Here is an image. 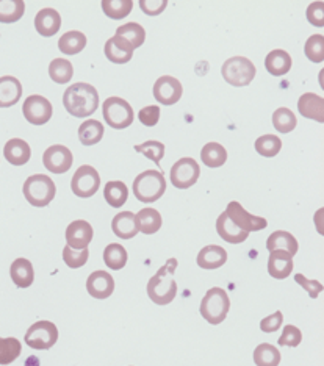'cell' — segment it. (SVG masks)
Listing matches in <instances>:
<instances>
[{
	"label": "cell",
	"instance_id": "6da1fadb",
	"mask_svg": "<svg viewBox=\"0 0 324 366\" xmlns=\"http://www.w3.org/2000/svg\"><path fill=\"white\" fill-rule=\"evenodd\" d=\"M63 105L74 118H88L99 108V93L89 83H75L63 94Z\"/></svg>",
	"mask_w": 324,
	"mask_h": 366
},
{
	"label": "cell",
	"instance_id": "7a4b0ae2",
	"mask_svg": "<svg viewBox=\"0 0 324 366\" xmlns=\"http://www.w3.org/2000/svg\"><path fill=\"white\" fill-rule=\"evenodd\" d=\"M177 265L176 259H170L147 282V296L154 304L168 305L176 299L177 282L174 279V273H176Z\"/></svg>",
	"mask_w": 324,
	"mask_h": 366
},
{
	"label": "cell",
	"instance_id": "3957f363",
	"mask_svg": "<svg viewBox=\"0 0 324 366\" xmlns=\"http://www.w3.org/2000/svg\"><path fill=\"white\" fill-rule=\"evenodd\" d=\"M166 181L160 171L149 169L141 172L133 182V195L142 204H154L165 195Z\"/></svg>",
	"mask_w": 324,
	"mask_h": 366
},
{
	"label": "cell",
	"instance_id": "277c9868",
	"mask_svg": "<svg viewBox=\"0 0 324 366\" xmlns=\"http://www.w3.org/2000/svg\"><path fill=\"white\" fill-rule=\"evenodd\" d=\"M230 308V299L228 296V291H224L223 288L215 287L210 288L205 293V296L200 300V314L202 318L213 326L221 324L226 319Z\"/></svg>",
	"mask_w": 324,
	"mask_h": 366
},
{
	"label": "cell",
	"instance_id": "5b68a950",
	"mask_svg": "<svg viewBox=\"0 0 324 366\" xmlns=\"http://www.w3.org/2000/svg\"><path fill=\"white\" fill-rule=\"evenodd\" d=\"M22 192L27 202L34 207H47L57 195V186L50 177L35 174L25 181Z\"/></svg>",
	"mask_w": 324,
	"mask_h": 366
},
{
	"label": "cell",
	"instance_id": "8992f818",
	"mask_svg": "<svg viewBox=\"0 0 324 366\" xmlns=\"http://www.w3.org/2000/svg\"><path fill=\"white\" fill-rule=\"evenodd\" d=\"M257 69L246 56H232L221 68L223 79L232 86H248L254 80Z\"/></svg>",
	"mask_w": 324,
	"mask_h": 366
},
{
	"label": "cell",
	"instance_id": "52a82bcc",
	"mask_svg": "<svg viewBox=\"0 0 324 366\" xmlns=\"http://www.w3.org/2000/svg\"><path fill=\"white\" fill-rule=\"evenodd\" d=\"M102 114L107 124L115 130H122L132 125L135 113L132 105L121 98H108L102 104Z\"/></svg>",
	"mask_w": 324,
	"mask_h": 366
},
{
	"label": "cell",
	"instance_id": "ba28073f",
	"mask_svg": "<svg viewBox=\"0 0 324 366\" xmlns=\"http://www.w3.org/2000/svg\"><path fill=\"white\" fill-rule=\"evenodd\" d=\"M29 348L38 351H47L58 342V329L52 321H38L30 326L24 337Z\"/></svg>",
	"mask_w": 324,
	"mask_h": 366
},
{
	"label": "cell",
	"instance_id": "9c48e42d",
	"mask_svg": "<svg viewBox=\"0 0 324 366\" xmlns=\"http://www.w3.org/2000/svg\"><path fill=\"white\" fill-rule=\"evenodd\" d=\"M101 188V176L93 166L83 165L74 172L73 181H71V190L75 196L82 199L93 197Z\"/></svg>",
	"mask_w": 324,
	"mask_h": 366
},
{
	"label": "cell",
	"instance_id": "30bf717a",
	"mask_svg": "<svg viewBox=\"0 0 324 366\" xmlns=\"http://www.w3.org/2000/svg\"><path fill=\"white\" fill-rule=\"evenodd\" d=\"M200 176V168L194 158H180L171 168V183L177 190H188L196 185Z\"/></svg>",
	"mask_w": 324,
	"mask_h": 366
},
{
	"label": "cell",
	"instance_id": "8fae6325",
	"mask_svg": "<svg viewBox=\"0 0 324 366\" xmlns=\"http://www.w3.org/2000/svg\"><path fill=\"white\" fill-rule=\"evenodd\" d=\"M22 113H24V118L27 119L30 124L44 125L50 121L54 108H52L50 100L44 98V96L34 94L25 99L22 105Z\"/></svg>",
	"mask_w": 324,
	"mask_h": 366
},
{
	"label": "cell",
	"instance_id": "7c38bea8",
	"mask_svg": "<svg viewBox=\"0 0 324 366\" xmlns=\"http://www.w3.org/2000/svg\"><path fill=\"white\" fill-rule=\"evenodd\" d=\"M224 213L229 216V220L235 224L237 227H240L248 234L258 232V230H263L268 226V221L265 220V218L248 213V211L243 208V205L237 201H232L228 205V208H226Z\"/></svg>",
	"mask_w": 324,
	"mask_h": 366
},
{
	"label": "cell",
	"instance_id": "4fadbf2b",
	"mask_svg": "<svg viewBox=\"0 0 324 366\" xmlns=\"http://www.w3.org/2000/svg\"><path fill=\"white\" fill-rule=\"evenodd\" d=\"M154 98L161 105H174L177 104L184 94L182 83L171 75H163L157 79L152 88Z\"/></svg>",
	"mask_w": 324,
	"mask_h": 366
},
{
	"label": "cell",
	"instance_id": "5bb4252c",
	"mask_svg": "<svg viewBox=\"0 0 324 366\" xmlns=\"http://www.w3.org/2000/svg\"><path fill=\"white\" fill-rule=\"evenodd\" d=\"M73 162H74L73 152H71L66 146H61V144L50 146L43 155V163L52 174H64V172H68L71 169Z\"/></svg>",
	"mask_w": 324,
	"mask_h": 366
},
{
	"label": "cell",
	"instance_id": "9a60e30c",
	"mask_svg": "<svg viewBox=\"0 0 324 366\" xmlns=\"http://www.w3.org/2000/svg\"><path fill=\"white\" fill-rule=\"evenodd\" d=\"M93 235H94V230L88 221H83V220L73 221L66 229L68 246L75 250L88 249L89 243L93 240Z\"/></svg>",
	"mask_w": 324,
	"mask_h": 366
},
{
	"label": "cell",
	"instance_id": "2e32d148",
	"mask_svg": "<svg viewBox=\"0 0 324 366\" xmlns=\"http://www.w3.org/2000/svg\"><path fill=\"white\" fill-rule=\"evenodd\" d=\"M87 290L94 299H107L115 291V279L107 271H94L87 280Z\"/></svg>",
	"mask_w": 324,
	"mask_h": 366
},
{
	"label": "cell",
	"instance_id": "e0dca14e",
	"mask_svg": "<svg viewBox=\"0 0 324 366\" xmlns=\"http://www.w3.org/2000/svg\"><path fill=\"white\" fill-rule=\"evenodd\" d=\"M293 257L285 250H273L268 259V274L273 279L284 280L293 271Z\"/></svg>",
	"mask_w": 324,
	"mask_h": 366
},
{
	"label": "cell",
	"instance_id": "ac0fdd59",
	"mask_svg": "<svg viewBox=\"0 0 324 366\" xmlns=\"http://www.w3.org/2000/svg\"><path fill=\"white\" fill-rule=\"evenodd\" d=\"M297 110L304 118L324 122V99L318 94L306 93L297 100Z\"/></svg>",
	"mask_w": 324,
	"mask_h": 366
},
{
	"label": "cell",
	"instance_id": "d6986e66",
	"mask_svg": "<svg viewBox=\"0 0 324 366\" xmlns=\"http://www.w3.org/2000/svg\"><path fill=\"white\" fill-rule=\"evenodd\" d=\"M3 157L13 166H24L29 163L31 151L27 141L21 138H13L3 147Z\"/></svg>",
	"mask_w": 324,
	"mask_h": 366
},
{
	"label": "cell",
	"instance_id": "ffe728a7",
	"mask_svg": "<svg viewBox=\"0 0 324 366\" xmlns=\"http://www.w3.org/2000/svg\"><path fill=\"white\" fill-rule=\"evenodd\" d=\"M22 98V85L16 77H0V108L16 105Z\"/></svg>",
	"mask_w": 324,
	"mask_h": 366
},
{
	"label": "cell",
	"instance_id": "44dd1931",
	"mask_svg": "<svg viewBox=\"0 0 324 366\" xmlns=\"http://www.w3.org/2000/svg\"><path fill=\"white\" fill-rule=\"evenodd\" d=\"M61 27L60 13L54 8H44L35 17V29L41 36H54Z\"/></svg>",
	"mask_w": 324,
	"mask_h": 366
},
{
	"label": "cell",
	"instance_id": "7402d4cb",
	"mask_svg": "<svg viewBox=\"0 0 324 366\" xmlns=\"http://www.w3.org/2000/svg\"><path fill=\"white\" fill-rule=\"evenodd\" d=\"M196 261L198 266L202 269H218L224 266L226 261H228V252H226V249L221 246L210 244V246L200 249Z\"/></svg>",
	"mask_w": 324,
	"mask_h": 366
},
{
	"label": "cell",
	"instance_id": "603a6c76",
	"mask_svg": "<svg viewBox=\"0 0 324 366\" xmlns=\"http://www.w3.org/2000/svg\"><path fill=\"white\" fill-rule=\"evenodd\" d=\"M105 56L115 64H126L132 60L133 49L122 38L112 36L105 43Z\"/></svg>",
	"mask_w": 324,
	"mask_h": 366
},
{
	"label": "cell",
	"instance_id": "cb8c5ba5",
	"mask_svg": "<svg viewBox=\"0 0 324 366\" xmlns=\"http://www.w3.org/2000/svg\"><path fill=\"white\" fill-rule=\"evenodd\" d=\"M11 280L17 288H29L35 280V271L31 261L27 259H16L10 266Z\"/></svg>",
	"mask_w": 324,
	"mask_h": 366
},
{
	"label": "cell",
	"instance_id": "d4e9b609",
	"mask_svg": "<svg viewBox=\"0 0 324 366\" xmlns=\"http://www.w3.org/2000/svg\"><path fill=\"white\" fill-rule=\"evenodd\" d=\"M113 234L118 236L119 240H132L137 236V221H135V213L132 211H121L116 215L112 221Z\"/></svg>",
	"mask_w": 324,
	"mask_h": 366
},
{
	"label": "cell",
	"instance_id": "484cf974",
	"mask_svg": "<svg viewBox=\"0 0 324 366\" xmlns=\"http://www.w3.org/2000/svg\"><path fill=\"white\" fill-rule=\"evenodd\" d=\"M216 232L224 241H228L230 244L243 243L248 240V236H249L248 232H244V230L237 227L235 224L229 220V216L226 215L224 211L218 216V220H216Z\"/></svg>",
	"mask_w": 324,
	"mask_h": 366
},
{
	"label": "cell",
	"instance_id": "4316f807",
	"mask_svg": "<svg viewBox=\"0 0 324 366\" xmlns=\"http://www.w3.org/2000/svg\"><path fill=\"white\" fill-rule=\"evenodd\" d=\"M267 249L270 252H273V250H285V252H288L291 257H295L297 254V249H300V244H297L296 238L290 232L276 230V232L268 236Z\"/></svg>",
	"mask_w": 324,
	"mask_h": 366
},
{
	"label": "cell",
	"instance_id": "83f0119b",
	"mask_svg": "<svg viewBox=\"0 0 324 366\" xmlns=\"http://www.w3.org/2000/svg\"><path fill=\"white\" fill-rule=\"evenodd\" d=\"M291 56L290 54L285 52L282 49L271 50L265 59V68H267L268 73L274 77H282L288 73L291 69Z\"/></svg>",
	"mask_w": 324,
	"mask_h": 366
},
{
	"label": "cell",
	"instance_id": "f1b7e54d",
	"mask_svg": "<svg viewBox=\"0 0 324 366\" xmlns=\"http://www.w3.org/2000/svg\"><path fill=\"white\" fill-rule=\"evenodd\" d=\"M135 221H137L138 232L145 235L157 234L161 229V215L155 208H142L138 215H135Z\"/></svg>",
	"mask_w": 324,
	"mask_h": 366
},
{
	"label": "cell",
	"instance_id": "f546056e",
	"mask_svg": "<svg viewBox=\"0 0 324 366\" xmlns=\"http://www.w3.org/2000/svg\"><path fill=\"white\" fill-rule=\"evenodd\" d=\"M87 46V36L82 31H68L60 40H58V49L64 55H77L80 54Z\"/></svg>",
	"mask_w": 324,
	"mask_h": 366
},
{
	"label": "cell",
	"instance_id": "4dcf8cb0",
	"mask_svg": "<svg viewBox=\"0 0 324 366\" xmlns=\"http://www.w3.org/2000/svg\"><path fill=\"white\" fill-rule=\"evenodd\" d=\"M103 197H105V201L110 207L113 208L122 207L128 199L127 185L121 181L107 182L105 188H103Z\"/></svg>",
	"mask_w": 324,
	"mask_h": 366
},
{
	"label": "cell",
	"instance_id": "1f68e13d",
	"mask_svg": "<svg viewBox=\"0 0 324 366\" xmlns=\"http://www.w3.org/2000/svg\"><path fill=\"white\" fill-rule=\"evenodd\" d=\"M200 158L209 168H219L228 162V152L219 143H207L200 151Z\"/></svg>",
	"mask_w": 324,
	"mask_h": 366
},
{
	"label": "cell",
	"instance_id": "d6a6232c",
	"mask_svg": "<svg viewBox=\"0 0 324 366\" xmlns=\"http://www.w3.org/2000/svg\"><path fill=\"white\" fill-rule=\"evenodd\" d=\"M118 38H122L126 43L131 44V47L135 50L140 46H142V43L146 40V31L137 22H128L121 25V27L116 30V35Z\"/></svg>",
	"mask_w": 324,
	"mask_h": 366
},
{
	"label": "cell",
	"instance_id": "836d02e7",
	"mask_svg": "<svg viewBox=\"0 0 324 366\" xmlns=\"http://www.w3.org/2000/svg\"><path fill=\"white\" fill-rule=\"evenodd\" d=\"M127 250L122 244L112 243L103 250V261H105V265L110 269H115V271H119V269L124 268L127 265Z\"/></svg>",
	"mask_w": 324,
	"mask_h": 366
},
{
	"label": "cell",
	"instance_id": "e575fe53",
	"mask_svg": "<svg viewBox=\"0 0 324 366\" xmlns=\"http://www.w3.org/2000/svg\"><path fill=\"white\" fill-rule=\"evenodd\" d=\"M103 137L102 122L96 119H88L79 127V139L83 146H94Z\"/></svg>",
	"mask_w": 324,
	"mask_h": 366
},
{
	"label": "cell",
	"instance_id": "d590c367",
	"mask_svg": "<svg viewBox=\"0 0 324 366\" xmlns=\"http://www.w3.org/2000/svg\"><path fill=\"white\" fill-rule=\"evenodd\" d=\"M25 13L24 0H0V22H17Z\"/></svg>",
	"mask_w": 324,
	"mask_h": 366
},
{
	"label": "cell",
	"instance_id": "8d00e7d4",
	"mask_svg": "<svg viewBox=\"0 0 324 366\" xmlns=\"http://www.w3.org/2000/svg\"><path fill=\"white\" fill-rule=\"evenodd\" d=\"M252 358H254V363L257 366H279V363H281V352L273 344L262 343L256 348Z\"/></svg>",
	"mask_w": 324,
	"mask_h": 366
},
{
	"label": "cell",
	"instance_id": "74e56055",
	"mask_svg": "<svg viewBox=\"0 0 324 366\" xmlns=\"http://www.w3.org/2000/svg\"><path fill=\"white\" fill-rule=\"evenodd\" d=\"M49 75L52 80L58 83V85H64V83H68L71 82V79H73L74 68L68 60L55 59L49 64Z\"/></svg>",
	"mask_w": 324,
	"mask_h": 366
},
{
	"label": "cell",
	"instance_id": "f35d334b",
	"mask_svg": "<svg viewBox=\"0 0 324 366\" xmlns=\"http://www.w3.org/2000/svg\"><path fill=\"white\" fill-rule=\"evenodd\" d=\"M22 344L17 338H0V365H10L21 356Z\"/></svg>",
	"mask_w": 324,
	"mask_h": 366
},
{
	"label": "cell",
	"instance_id": "ab89813d",
	"mask_svg": "<svg viewBox=\"0 0 324 366\" xmlns=\"http://www.w3.org/2000/svg\"><path fill=\"white\" fill-rule=\"evenodd\" d=\"M133 8L132 0H102V10L110 19H124Z\"/></svg>",
	"mask_w": 324,
	"mask_h": 366
},
{
	"label": "cell",
	"instance_id": "60d3db41",
	"mask_svg": "<svg viewBox=\"0 0 324 366\" xmlns=\"http://www.w3.org/2000/svg\"><path fill=\"white\" fill-rule=\"evenodd\" d=\"M297 124V119L295 116V113L288 110V108H277L273 113V125L279 133H290L291 130H295Z\"/></svg>",
	"mask_w": 324,
	"mask_h": 366
},
{
	"label": "cell",
	"instance_id": "b9f144b4",
	"mask_svg": "<svg viewBox=\"0 0 324 366\" xmlns=\"http://www.w3.org/2000/svg\"><path fill=\"white\" fill-rule=\"evenodd\" d=\"M282 149V139L276 137V135H263V137L257 138L256 141V151L260 153L262 157H276Z\"/></svg>",
	"mask_w": 324,
	"mask_h": 366
},
{
	"label": "cell",
	"instance_id": "7bdbcfd3",
	"mask_svg": "<svg viewBox=\"0 0 324 366\" xmlns=\"http://www.w3.org/2000/svg\"><path fill=\"white\" fill-rule=\"evenodd\" d=\"M135 151L142 153L146 158L152 160V162L157 166L160 165V160L165 157V144L155 139L146 141V143H142V144H137L135 146Z\"/></svg>",
	"mask_w": 324,
	"mask_h": 366
},
{
	"label": "cell",
	"instance_id": "ee69618b",
	"mask_svg": "<svg viewBox=\"0 0 324 366\" xmlns=\"http://www.w3.org/2000/svg\"><path fill=\"white\" fill-rule=\"evenodd\" d=\"M306 56L314 63H323L324 60V36L323 35H312L306 41L304 46Z\"/></svg>",
	"mask_w": 324,
	"mask_h": 366
},
{
	"label": "cell",
	"instance_id": "f6af8a7d",
	"mask_svg": "<svg viewBox=\"0 0 324 366\" xmlns=\"http://www.w3.org/2000/svg\"><path fill=\"white\" fill-rule=\"evenodd\" d=\"M88 257H89L88 249L75 250V249H71L69 246H64L63 249V260L71 269L85 266L88 261Z\"/></svg>",
	"mask_w": 324,
	"mask_h": 366
},
{
	"label": "cell",
	"instance_id": "bcb514c9",
	"mask_svg": "<svg viewBox=\"0 0 324 366\" xmlns=\"http://www.w3.org/2000/svg\"><path fill=\"white\" fill-rule=\"evenodd\" d=\"M302 342V332L297 329L296 326H285L281 338H279V346H284V348H296Z\"/></svg>",
	"mask_w": 324,
	"mask_h": 366
},
{
	"label": "cell",
	"instance_id": "7dc6e473",
	"mask_svg": "<svg viewBox=\"0 0 324 366\" xmlns=\"http://www.w3.org/2000/svg\"><path fill=\"white\" fill-rule=\"evenodd\" d=\"M138 119L142 125L146 127H154L159 124L160 121V107L157 105H149L141 108L138 113Z\"/></svg>",
	"mask_w": 324,
	"mask_h": 366
},
{
	"label": "cell",
	"instance_id": "c3c4849f",
	"mask_svg": "<svg viewBox=\"0 0 324 366\" xmlns=\"http://www.w3.org/2000/svg\"><path fill=\"white\" fill-rule=\"evenodd\" d=\"M295 280L300 284L304 290L309 293V296L312 299H316L320 296V293L323 291V285L320 284L318 280H310L307 277H304L302 274H296L295 275Z\"/></svg>",
	"mask_w": 324,
	"mask_h": 366
},
{
	"label": "cell",
	"instance_id": "681fc988",
	"mask_svg": "<svg viewBox=\"0 0 324 366\" xmlns=\"http://www.w3.org/2000/svg\"><path fill=\"white\" fill-rule=\"evenodd\" d=\"M307 21L315 25V27H323L324 25V3L314 2L307 8Z\"/></svg>",
	"mask_w": 324,
	"mask_h": 366
},
{
	"label": "cell",
	"instance_id": "f907efd6",
	"mask_svg": "<svg viewBox=\"0 0 324 366\" xmlns=\"http://www.w3.org/2000/svg\"><path fill=\"white\" fill-rule=\"evenodd\" d=\"M282 323H284V314H282V312H276V313H273V314H270V317H267L265 319H262L260 329H262V332H265V333H273V332L281 329Z\"/></svg>",
	"mask_w": 324,
	"mask_h": 366
},
{
	"label": "cell",
	"instance_id": "816d5d0a",
	"mask_svg": "<svg viewBox=\"0 0 324 366\" xmlns=\"http://www.w3.org/2000/svg\"><path fill=\"white\" fill-rule=\"evenodd\" d=\"M168 0H159V2H149V0H140V8L147 16H159L166 8Z\"/></svg>",
	"mask_w": 324,
	"mask_h": 366
}]
</instances>
